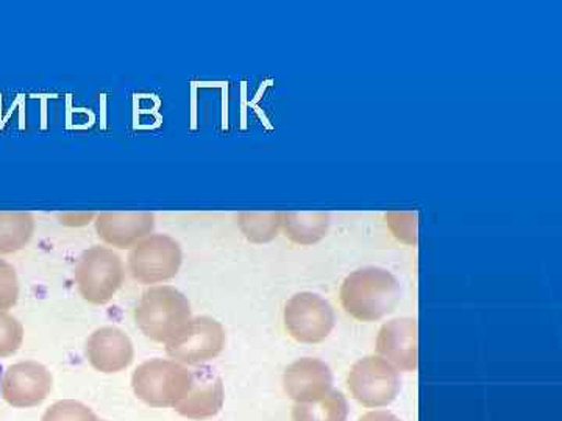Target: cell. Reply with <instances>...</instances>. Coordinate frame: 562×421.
Segmentation results:
<instances>
[{
	"label": "cell",
	"mask_w": 562,
	"mask_h": 421,
	"mask_svg": "<svg viewBox=\"0 0 562 421\" xmlns=\"http://www.w3.org/2000/svg\"><path fill=\"white\" fill-rule=\"evenodd\" d=\"M401 298V283L382 268H364L350 273L341 286L344 311L368 323L382 320L394 311Z\"/></svg>",
	"instance_id": "obj_1"
},
{
	"label": "cell",
	"mask_w": 562,
	"mask_h": 421,
	"mask_svg": "<svg viewBox=\"0 0 562 421\" xmlns=\"http://www.w3.org/2000/svg\"><path fill=\"white\" fill-rule=\"evenodd\" d=\"M133 319L147 339L168 345L190 323L191 303L176 287L151 286L136 303Z\"/></svg>",
	"instance_id": "obj_2"
},
{
	"label": "cell",
	"mask_w": 562,
	"mask_h": 421,
	"mask_svg": "<svg viewBox=\"0 0 562 421\" xmlns=\"http://www.w3.org/2000/svg\"><path fill=\"white\" fill-rule=\"evenodd\" d=\"M192 372L173 360H150L132 376L136 397L150 408H176L190 390Z\"/></svg>",
	"instance_id": "obj_3"
},
{
	"label": "cell",
	"mask_w": 562,
	"mask_h": 421,
	"mask_svg": "<svg viewBox=\"0 0 562 421\" xmlns=\"http://www.w3.org/2000/svg\"><path fill=\"white\" fill-rule=\"evenodd\" d=\"M124 280V261L110 247L94 246L81 253L76 268V283L85 301L106 305L116 297Z\"/></svg>",
	"instance_id": "obj_4"
},
{
	"label": "cell",
	"mask_w": 562,
	"mask_h": 421,
	"mask_svg": "<svg viewBox=\"0 0 562 421\" xmlns=\"http://www.w3.org/2000/svg\"><path fill=\"white\" fill-rule=\"evenodd\" d=\"M183 262L180 243L168 235H150L132 247L128 272L140 284H160L176 278Z\"/></svg>",
	"instance_id": "obj_5"
},
{
	"label": "cell",
	"mask_w": 562,
	"mask_h": 421,
	"mask_svg": "<svg viewBox=\"0 0 562 421\" xmlns=\"http://www.w3.org/2000/svg\"><path fill=\"white\" fill-rule=\"evenodd\" d=\"M351 397L364 408H384L395 401L402 389L401 375L379 356L362 357L347 376Z\"/></svg>",
	"instance_id": "obj_6"
},
{
	"label": "cell",
	"mask_w": 562,
	"mask_h": 421,
	"mask_svg": "<svg viewBox=\"0 0 562 421\" xmlns=\"http://www.w3.org/2000/svg\"><path fill=\"white\" fill-rule=\"evenodd\" d=\"M284 328L295 342L321 343L335 328L330 303L313 292H301L284 306Z\"/></svg>",
	"instance_id": "obj_7"
},
{
	"label": "cell",
	"mask_w": 562,
	"mask_h": 421,
	"mask_svg": "<svg viewBox=\"0 0 562 421\" xmlns=\"http://www.w3.org/2000/svg\"><path fill=\"white\" fill-rule=\"evenodd\" d=\"M224 346V327L211 317L201 316L191 319L179 338L166 345V353L180 364L199 365L220 356Z\"/></svg>",
	"instance_id": "obj_8"
},
{
	"label": "cell",
	"mask_w": 562,
	"mask_h": 421,
	"mask_svg": "<svg viewBox=\"0 0 562 421\" xmlns=\"http://www.w3.org/2000/svg\"><path fill=\"white\" fill-rule=\"evenodd\" d=\"M54 387L52 373L35 361L10 365L2 376V398L18 409L36 408Z\"/></svg>",
	"instance_id": "obj_9"
},
{
	"label": "cell",
	"mask_w": 562,
	"mask_h": 421,
	"mask_svg": "<svg viewBox=\"0 0 562 421\" xmlns=\"http://www.w3.org/2000/svg\"><path fill=\"white\" fill-rule=\"evenodd\" d=\"M99 239L113 249L131 250L154 235L155 214L149 210H103L94 219Z\"/></svg>",
	"instance_id": "obj_10"
},
{
	"label": "cell",
	"mask_w": 562,
	"mask_h": 421,
	"mask_svg": "<svg viewBox=\"0 0 562 421\" xmlns=\"http://www.w3.org/2000/svg\"><path fill=\"white\" fill-rule=\"evenodd\" d=\"M283 387L295 402L319 401L333 390L331 368L316 357H302L284 371Z\"/></svg>",
	"instance_id": "obj_11"
},
{
	"label": "cell",
	"mask_w": 562,
	"mask_h": 421,
	"mask_svg": "<svg viewBox=\"0 0 562 421\" xmlns=\"http://www.w3.org/2000/svg\"><path fill=\"white\" fill-rule=\"evenodd\" d=\"M87 357L92 368L101 373H120L131 367L135 349L121 328L102 327L87 341Z\"/></svg>",
	"instance_id": "obj_12"
},
{
	"label": "cell",
	"mask_w": 562,
	"mask_h": 421,
	"mask_svg": "<svg viewBox=\"0 0 562 421\" xmlns=\"http://www.w3.org/2000/svg\"><path fill=\"white\" fill-rule=\"evenodd\" d=\"M376 350L397 371L416 372L419 365L417 321L405 317L384 323L376 338Z\"/></svg>",
	"instance_id": "obj_13"
},
{
	"label": "cell",
	"mask_w": 562,
	"mask_h": 421,
	"mask_svg": "<svg viewBox=\"0 0 562 421\" xmlns=\"http://www.w3.org/2000/svg\"><path fill=\"white\" fill-rule=\"evenodd\" d=\"M224 384L220 376L210 368H199L192 371L190 390L173 409L184 419H213L224 406Z\"/></svg>",
	"instance_id": "obj_14"
},
{
	"label": "cell",
	"mask_w": 562,
	"mask_h": 421,
	"mask_svg": "<svg viewBox=\"0 0 562 421\" xmlns=\"http://www.w3.org/2000/svg\"><path fill=\"white\" fill-rule=\"evenodd\" d=\"M330 225V216L319 210H288L281 219V230L290 241L299 246H313L325 238Z\"/></svg>",
	"instance_id": "obj_15"
},
{
	"label": "cell",
	"mask_w": 562,
	"mask_h": 421,
	"mask_svg": "<svg viewBox=\"0 0 562 421\" xmlns=\"http://www.w3.org/2000/svg\"><path fill=\"white\" fill-rule=\"evenodd\" d=\"M35 216L29 210H0V254L18 253L35 235Z\"/></svg>",
	"instance_id": "obj_16"
},
{
	"label": "cell",
	"mask_w": 562,
	"mask_h": 421,
	"mask_svg": "<svg viewBox=\"0 0 562 421\" xmlns=\"http://www.w3.org/2000/svg\"><path fill=\"white\" fill-rule=\"evenodd\" d=\"M349 402L338 390H331L319 401L295 402L292 421H347Z\"/></svg>",
	"instance_id": "obj_17"
},
{
	"label": "cell",
	"mask_w": 562,
	"mask_h": 421,
	"mask_svg": "<svg viewBox=\"0 0 562 421\" xmlns=\"http://www.w3.org/2000/svg\"><path fill=\"white\" fill-rule=\"evenodd\" d=\"M283 213L280 210H246L239 214V230L247 241L254 243L271 242L279 236Z\"/></svg>",
	"instance_id": "obj_18"
},
{
	"label": "cell",
	"mask_w": 562,
	"mask_h": 421,
	"mask_svg": "<svg viewBox=\"0 0 562 421\" xmlns=\"http://www.w3.org/2000/svg\"><path fill=\"white\" fill-rule=\"evenodd\" d=\"M24 342V327L16 317L0 311V357L13 356Z\"/></svg>",
	"instance_id": "obj_19"
},
{
	"label": "cell",
	"mask_w": 562,
	"mask_h": 421,
	"mask_svg": "<svg viewBox=\"0 0 562 421\" xmlns=\"http://www.w3.org/2000/svg\"><path fill=\"white\" fill-rule=\"evenodd\" d=\"M41 421H99V419L88 406L79 401L65 400L52 405Z\"/></svg>",
	"instance_id": "obj_20"
},
{
	"label": "cell",
	"mask_w": 562,
	"mask_h": 421,
	"mask_svg": "<svg viewBox=\"0 0 562 421\" xmlns=\"http://www.w3.org/2000/svg\"><path fill=\"white\" fill-rule=\"evenodd\" d=\"M387 227L395 236V239L406 243V246H416L417 243V213H392L386 214Z\"/></svg>",
	"instance_id": "obj_21"
},
{
	"label": "cell",
	"mask_w": 562,
	"mask_h": 421,
	"mask_svg": "<svg viewBox=\"0 0 562 421\" xmlns=\"http://www.w3.org/2000/svg\"><path fill=\"white\" fill-rule=\"evenodd\" d=\"M20 300V280L10 262L0 260V311L9 312Z\"/></svg>",
	"instance_id": "obj_22"
},
{
	"label": "cell",
	"mask_w": 562,
	"mask_h": 421,
	"mask_svg": "<svg viewBox=\"0 0 562 421\" xmlns=\"http://www.w3.org/2000/svg\"><path fill=\"white\" fill-rule=\"evenodd\" d=\"M95 216H98V213H94V210H76V213H63L58 216V219L65 227L81 228L94 221Z\"/></svg>",
	"instance_id": "obj_23"
},
{
	"label": "cell",
	"mask_w": 562,
	"mask_h": 421,
	"mask_svg": "<svg viewBox=\"0 0 562 421\" xmlns=\"http://www.w3.org/2000/svg\"><path fill=\"white\" fill-rule=\"evenodd\" d=\"M358 421H402L397 416L387 411H373L362 416Z\"/></svg>",
	"instance_id": "obj_24"
},
{
	"label": "cell",
	"mask_w": 562,
	"mask_h": 421,
	"mask_svg": "<svg viewBox=\"0 0 562 421\" xmlns=\"http://www.w3.org/2000/svg\"><path fill=\"white\" fill-rule=\"evenodd\" d=\"M2 376H3V367H2V362H0V391H2Z\"/></svg>",
	"instance_id": "obj_25"
},
{
	"label": "cell",
	"mask_w": 562,
	"mask_h": 421,
	"mask_svg": "<svg viewBox=\"0 0 562 421\" xmlns=\"http://www.w3.org/2000/svg\"><path fill=\"white\" fill-rule=\"evenodd\" d=\"M99 421H101V420H99Z\"/></svg>",
	"instance_id": "obj_26"
}]
</instances>
